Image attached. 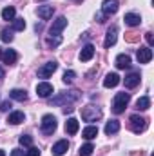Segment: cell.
I'll list each match as a JSON object with an SVG mask.
<instances>
[{"instance_id": "obj_40", "label": "cell", "mask_w": 154, "mask_h": 156, "mask_svg": "<svg viewBox=\"0 0 154 156\" xmlns=\"http://www.w3.org/2000/svg\"><path fill=\"white\" fill-rule=\"evenodd\" d=\"M0 58H2V47H0Z\"/></svg>"}, {"instance_id": "obj_4", "label": "cell", "mask_w": 154, "mask_h": 156, "mask_svg": "<svg viewBox=\"0 0 154 156\" xmlns=\"http://www.w3.org/2000/svg\"><path fill=\"white\" fill-rule=\"evenodd\" d=\"M82 118L85 122H96L102 118V109L100 107H94V105H87L82 109Z\"/></svg>"}, {"instance_id": "obj_20", "label": "cell", "mask_w": 154, "mask_h": 156, "mask_svg": "<svg viewBox=\"0 0 154 156\" xmlns=\"http://www.w3.org/2000/svg\"><path fill=\"white\" fill-rule=\"evenodd\" d=\"M54 13V7L53 5H40L38 7V16L42 20H49Z\"/></svg>"}, {"instance_id": "obj_36", "label": "cell", "mask_w": 154, "mask_h": 156, "mask_svg": "<svg viewBox=\"0 0 154 156\" xmlns=\"http://www.w3.org/2000/svg\"><path fill=\"white\" fill-rule=\"evenodd\" d=\"M145 38H147V42H149V45H152V44H154L152 33H145Z\"/></svg>"}, {"instance_id": "obj_3", "label": "cell", "mask_w": 154, "mask_h": 156, "mask_svg": "<svg viewBox=\"0 0 154 156\" xmlns=\"http://www.w3.org/2000/svg\"><path fill=\"white\" fill-rule=\"evenodd\" d=\"M56 125H58V122H56V118L53 115H44L42 122H40V127H42L44 134H53L56 131Z\"/></svg>"}, {"instance_id": "obj_34", "label": "cell", "mask_w": 154, "mask_h": 156, "mask_svg": "<svg viewBox=\"0 0 154 156\" xmlns=\"http://www.w3.org/2000/svg\"><path fill=\"white\" fill-rule=\"evenodd\" d=\"M9 109H11V102H9V100H4V102L0 104V111L5 113V111H9Z\"/></svg>"}, {"instance_id": "obj_33", "label": "cell", "mask_w": 154, "mask_h": 156, "mask_svg": "<svg viewBox=\"0 0 154 156\" xmlns=\"http://www.w3.org/2000/svg\"><path fill=\"white\" fill-rule=\"evenodd\" d=\"M26 156H40V149H38V147H33V145H31V147L27 149Z\"/></svg>"}, {"instance_id": "obj_1", "label": "cell", "mask_w": 154, "mask_h": 156, "mask_svg": "<svg viewBox=\"0 0 154 156\" xmlns=\"http://www.w3.org/2000/svg\"><path fill=\"white\" fill-rule=\"evenodd\" d=\"M78 98H80V93L78 91H65V93H60L58 96H54V98H51V105H62V104H65V105H69L71 102H76Z\"/></svg>"}, {"instance_id": "obj_37", "label": "cell", "mask_w": 154, "mask_h": 156, "mask_svg": "<svg viewBox=\"0 0 154 156\" xmlns=\"http://www.w3.org/2000/svg\"><path fill=\"white\" fill-rule=\"evenodd\" d=\"M103 18H105V15H103V13H100V15H96V20H98V22H105Z\"/></svg>"}, {"instance_id": "obj_38", "label": "cell", "mask_w": 154, "mask_h": 156, "mask_svg": "<svg viewBox=\"0 0 154 156\" xmlns=\"http://www.w3.org/2000/svg\"><path fill=\"white\" fill-rule=\"evenodd\" d=\"M2 78H4V69L0 67V80H2Z\"/></svg>"}, {"instance_id": "obj_35", "label": "cell", "mask_w": 154, "mask_h": 156, "mask_svg": "<svg viewBox=\"0 0 154 156\" xmlns=\"http://www.w3.org/2000/svg\"><path fill=\"white\" fill-rule=\"evenodd\" d=\"M11 156H24V151L22 149H13L11 151Z\"/></svg>"}, {"instance_id": "obj_29", "label": "cell", "mask_w": 154, "mask_h": 156, "mask_svg": "<svg viewBox=\"0 0 154 156\" xmlns=\"http://www.w3.org/2000/svg\"><path fill=\"white\" fill-rule=\"evenodd\" d=\"M18 142H20V145H24V147H31V145H33V138H31L29 134H22V136L18 138Z\"/></svg>"}, {"instance_id": "obj_18", "label": "cell", "mask_w": 154, "mask_h": 156, "mask_svg": "<svg viewBox=\"0 0 154 156\" xmlns=\"http://www.w3.org/2000/svg\"><path fill=\"white\" fill-rule=\"evenodd\" d=\"M118 83H120V76H118V73H109L107 76L103 78V87H107V89L116 87Z\"/></svg>"}, {"instance_id": "obj_25", "label": "cell", "mask_w": 154, "mask_h": 156, "mask_svg": "<svg viewBox=\"0 0 154 156\" xmlns=\"http://www.w3.org/2000/svg\"><path fill=\"white\" fill-rule=\"evenodd\" d=\"M149 107H151V98H149V96L138 98V102H136V109H138V111H147Z\"/></svg>"}, {"instance_id": "obj_32", "label": "cell", "mask_w": 154, "mask_h": 156, "mask_svg": "<svg viewBox=\"0 0 154 156\" xmlns=\"http://www.w3.org/2000/svg\"><path fill=\"white\" fill-rule=\"evenodd\" d=\"M47 44L53 45V47H56V45L62 44V38H60V37H51V38H47Z\"/></svg>"}, {"instance_id": "obj_39", "label": "cell", "mask_w": 154, "mask_h": 156, "mask_svg": "<svg viewBox=\"0 0 154 156\" xmlns=\"http://www.w3.org/2000/svg\"><path fill=\"white\" fill-rule=\"evenodd\" d=\"M0 156H5V153H4V151H2V149H0Z\"/></svg>"}, {"instance_id": "obj_11", "label": "cell", "mask_w": 154, "mask_h": 156, "mask_svg": "<svg viewBox=\"0 0 154 156\" xmlns=\"http://www.w3.org/2000/svg\"><path fill=\"white\" fill-rule=\"evenodd\" d=\"M67 149H69V142H67V140H60V142H56V144L53 145L51 153H53V156H62V154L67 153Z\"/></svg>"}, {"instance_id": "obj_2", "label": "cell", "mask_w": 154, "mask_h": 156, "mask_svg": "<svg viewBox=\"0 0 154 156\" xmlns=\"http://www.w3.org/2000/svg\"><path fill=\"white\" fill-rule=\"evenodd\" d=\"M129 100H131V94H129V93H125V91H123V93H118L114 96V102H113V111H114L116 115H121V113L125 111Z\"/></svg>"}, {"instance_id": "obj_8", "label": "cell", "mask_w": 154, "mask_h": 156, "mask_svg": "<svg viewBox=\"0 0 154 156\" xmlns=\"http://www.w3.org/2000/svg\"><path fill=\"white\" fill-rule=\"evenodd\" d=\"M136 58L140 64H149L152 60V49L151 47H140L136 53Z\"/></svg>"}, {"instance_id": "obj_30", "label": "cell", "mask_w": 154, "mask_h": 156, "mask_svg": "<svg viewBox=\"0 0 154 156\" xmlns=\"http://www.w3.org/2000/svg\"><path fill=\"white\" fill-rule=\"evenodd\" d=\"M75 78H76V73H75V71H65L62 80H64V83H71Z\"/></svg>"}, {"instance_id": "obj_15", "label": "cell", "mask_w": 154, "mask_h": 156, "mask_svg": "<svg viewBox=\"0 0 154 156\" xmlns=\"http://www.w3.org/2000/svg\"><path fill=\"white\" fill-rule=\"evenodd\" d=\"M16 58H18V55H16L15 49H5V51L2 53V60H4V64H7V66H13V64L16 62Z\"/></svg>"}, {"instance_id": "obj_24", "label": "cell", "mask_w": 154, "mask_h": 156, "mask_svg": "<svg viewBox=\"0 0 154 156\" xmlns=\"http://www.w3.org/2000/svg\"><path fill=\"white\" fill-rule=\"evenodd\" d=\"M120 131V122L118 120H111L105 123V134H116Z\"/></svg>"}, {"instance_id": "obj_5", "label": "cell", "mask_w": 154, "mask_h": 156, "mask_svg": "<svg viewBox=\"0 0 154 156\" xmlns=\"http://www.w3.org/2000/svg\"><path fill=\"white\" fill-rule=\"evenodd\" d=\"M131 129H132L136 134L143 133V131L147 129V120L143 116H140V115H132V116H131Z\"/></svg>"}, {"instance_id": "obj_17", "label": "cell", "mask_w": 154, "mask_h": 156, "mask_svg": "<svg viewBox=\"0 0 154 156\" xmlns=\"http://www.w3.org/2000/svg\"><path fill=\"white\" fill-rule=\"evenodd\" d=\"M123 20H125V24L131 26V27H136V26L142 24V16L136 15V13H127V15L123 16Z\"/></svg>"}, {"instance_id": "obj_14", "label": "cell", "mask_w": 154, "mask_h": 156, "mask_svg": "<svg viewBox=\"0 0 154 156\" xmlns=\"http://www.w3.org/2000/svg\"><path fill=\"white\" fill-rule=\"evenodd\" d=\"M114 64H116V67H118V69H129V67H131V56L121 53V55H118V56H116Z\"/></svg>"}, {"instance_id": "obj_31", "label": "cell", "mask_w": 154, "mask_h": 156, "mask_svg": "<svg viewBox=\"0 0 154 156\" xmlns=\"http://www.w3.org/2000/svg\"><path fill=\"white\" fill-rule=\"evenodd\" d=\"M0 38H2V42H11V40H13V35H11V31H7V29H2V33H0Z\"/></svg>"}, {"instance_id": "obj_6", "label": "cell", "mask_w": 154, "mask_h": 156, "mask_svg": "<svg viewBox=\"0 0 154 156\" xmlns=\"http://www.w3.org/2000/svg\"><path fill=\"white\" fill-rule=\"evenodd\" d=\"M65 26H67V18H65V16H58V18L53 22L51 29H49L51 37H60V33L65 29Z\"/></svg>"}, {"instance_id": "obj_10", "label": "cell", "mask_w": 154, "mask_h": 156, "mask_svg": "<svg viewBox=\"0 0 154 156\" xmlns=\"http://www.w3.org/2000/svg\"><path fill=\"white\" fill-rule=\"evenodd\" d=\"M118 11V0H103L102 4V13L105 16H111Z\"/></svg>"}, {"instance_id": "obj_21", "label": "cell", "mask_w": 154, "mask_h": 156, "mask_svg": "<svg viewBox=\"0 0 154 156\" xmlns=\"http://www.w3.org/2000/svg\"><path fill=\"white\" fill-rule=\"evenodd\" d=\"M26 120V115L22 113V111H15V113H11L9 118H7V123H11V125H18V123H22Z\"/></svg>"}, {"instance_id": "obj_23", "label": "cell", "mask_w": 154, "mask_h": 156, "mask_svg": "<svg viewBox=\"0 0 154 156\" xmlns=\"http://www.w3.org/2000/svg\"><path fill=\"white\" fill-rule=\"evenodd\" d=\"M78 129H80V123H78L76 118H69V120L65 122V133H69V134H76Z\"/></svg>"}, {"instance_id": "obj_13", "label": "cell", "mask_w": 154, "mask_h": 156, "mask_svg": "<svg viewBox=\"0 0 154 156\" xmlns=\"http://www.w3.org/2000/svg\"><path fill=\"white\" fill-rule=\"evenodd\" d=\"M93 56H94V45H93V44L83 45L82 51H80V60H82V62H89Z\"/></svg>"}, {"instance_id": "obj_9", "label": "cell", "mask_w": 154, "mask_h": 156, "mask_svg": "<svg viewBox=\"0 0 154 156\" xmlns=\"http://www.w3.org/2000/svg\"><path fill=\"white\" fill-rule=\"evenodd\" d=\"M37 94H38L40 98H49L53 94V85L49 82H40L38 85H37Z\"/></svg>"}, {"instance_id": "obj_19", "label": "cell", "mask_w": 154, "mask_h": 156, "mask_svg": "<svg viewBox=\"0 0 154 156\" xmlns=\"http://www.w3.org/2000/svg\"><path fill=\"white\" fill-rule=\"evenodd\" d=\"M9 98L11 100H16V102H26L27 100V91L26 89H13L9 93Z\"/></svg>"}, {"instance_id": "obj_28", "label": "cell", "mask_w": 154, "mask_h": 156, "mask_svg": "<svg viewBox=\"0 0 154 156\" xmlns=\"http://www.w3.org/2000/svg\"><path fill=\"white\" fill-rule=\"evenodd\" d=\"M93 151H94V145L93 144H85V145H82L80 147V156H91L93 154Z\"/></svg>"}, {"instance_id": "obj_12", "label": "cell", "mask_w": 154, "mask_h": 156, "mask_svg": "<svg viewBox=\"0 0 154 156\" xmlns=\"http://www.w3.org/2000/svg\"><path fill=\"white\" fill-rule=\"evenodd\" d=\"M116 38H118V27H116V26H111V27L107 29V35H105V42H103V45H105V47L114 45Z\"/></svg>"}, {"instance_id": "obj_7", "label": "cell", "mask_w": 154, "mask_h": 156, "mask_svg": "<svg viewBox=\"0 0 154 156\" xmlns=\"http://www.w3.org/2000/svg\"><path fill=\"white\" fill-rule=\"evenodd\" d=\"M58 69V62H47V64H44L42 67L38 69V78H49L54 71Z\"/></svg>"}, {"instance_id": "obj_16", "label": "cell", "mask_w": 154, "mask_h": 156, "mask_svg": "<svg viewBox=\"0 0 154 156\" xmlns=\"http://www.w3.org/2000/svg\"><path fill=\"white\" fill-rule=\"evenodd\" d=\"M140 80H142V78H140V73H131V75L125 76L123 82H125V87H127V89H134V87L140 83Z\"/></svg>"}, {"instance_id": "obj_27", "label": "cell", "mask_w": 154, "mask_h": 156, "mask_svg": "<svg viewBox=\"0 0 154 156\" xmlns=\"http://www.w3.org/2000/svg\"><path fill=\"white\" fill-rule=\"evenodd\" d=\"M11 29L13 31H24L26 29V20L24 18H13V26H11Z\"/></svg>"}, {"instance_id": "obj_22", "label": "cell", "mask_w": 154, "mask_h": 156, "mask_svg": "<svg viewBox=\"0 0 154 156\" xmlns=\"http://www.w3.org/2000/svg\"><path fill=\"white\" fill-rule=\"evenodd\" d=\"M82 136H83L85 140H93V138H96V136H98V127H96V125H87V127L82 131Z\"/></svg>"}, {"instance_id": "obj_26", "label": "cell", "mask_w": 154, "mask_h": 156, "mask_svg": "<svg viewBox=\"0 0 154 156\" xmlns=\"http://www.w3.org/2000/svg\"><path fill=\"white\" fill-rule=\"evenodd\" d=\"M15 15H16V9H15L13 5H7V7L2 9V18H4V20H13Z\"/></svg>"}]
</instances>
